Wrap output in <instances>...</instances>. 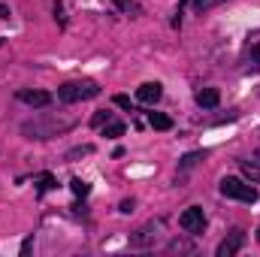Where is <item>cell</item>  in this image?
Segmentation results:
<instances>
[{
  "instance_id": "6da1fadb",
  "label": "cell",
  "mask_w": 260,
  "mask_h": 257,
  "mask_svg": "<svg viewBox=\"0 0 260 257\" xmlns=\"http://www.w3.org/2000/svg\"><path fill=\"white\" fill-rule=\"evenodd\" d=\"M100 94V85L91 79H76V82H64L58 88V100L61 103H79V100H91Z\"/></svg>"
},
{
  "instance_id": "7a4b0ae2",
  "label": "cell",
  "mask_w": 260,
  "mask_h": 257,
  "mask_svg": "<svg viewBox=\"0 0 260 257\" xmlns=\"http://www.w3.org/2000/svg\"><path fill=\"white\" fill-rule=\"evenodd\" d=\"M221 194L230 197V200H239V203H257V188L242 182V179H236V176L221 179Z\"/></svg>"
},
{
  "instance_id": "3957f363",
  "label": "cell",
  "mask_w": 260,
  "mask_h": 257,
  "mask_svg": "<svg viewBox=\"0 0 260 257\" xmlns=\"http://www.w3.org/2000/svg\"><path fill=\"white\" fill-rule=\"evenodd\" d=\"M179 224H182V230H188V233H203V227H206V212H203L200 206H188V209L179 215Z\"/></svg>"
},
{
  "instance_id": "277c9868",
  "label": "cell",
  "mask_w": 260,
  "mask_h": 257,
  "mask_svg": "<svg viewBox=\"0 0 260 257\" xmlns=\"http://www.w3.org/2000/svg\"><path fill=\"white\" fill-rule=\"evenodd\" d=\"M242 245H245V233H242V230H233V233L218 245V251H215V254H218V257H233V254H239V248H242Z\"/></svg>"
},
{
  "instance_id": "5b68a950",
  "label": "cell",
  "mask_w": 260,
  "mask_h": 257,
  "mask_svg": "<svg viewBox=\"0 0 260 257\" xmlns=\"http://www.w3.org/2000/svg\"><path fill=\"white\" fill-rule=\"evenodd\" d=\"M160 94H164L160 82H145V85H139V88H136V100H139V103H145V106H154V103L160 100Z\"/></svg>"
},
{
  "instance_id": "8992f818",
  "label": "cell",
  "mask_w": 260,
  "mask_h": 257,
  "mask_svg": "<svg viewBox=\"0 0 260 257\" xmlns=\"http://www.w3.org/2000/svg\"><path fill=\"white\" fill-rule=\"evenodd\" d=\"M15 97H18L21 103H27V106H37V109H43V106L52 103V94H46V91H27V88H24V91H18Z\"/></svg>"
},
{
  "instance_id": "52a82bcc",
  "label": "cell",
  "mask_w": 260,
  "mask_h": 257,
  "mask_svg": "<svg viewBox=\"0 0 260 257\" xmlns=\"http://www.w3.org/2000/svg\"><path fill=\"white\" fill-rule=\"evenodd\" d=\"M218 103H221L218 88H203V91H197V106H203V109H215Z\"/></svg>"
},
{
  "instance_id": "ba28073f",
  "label": "cell",
  "mask_w": 260,
  "mask_h": 257,
  "mask_svg": "<svg viewBox=\"0 0 260 257\" xmlns=\"http://www.w3.org/2000/svg\"><path fill=\"white\" fill-rule=\"evenodd\" d=\"M148 124H151L154 130H170L173 127V118L164 115V112H148Z\"/></svg>"
},
{
  "instance_id": "9c48e42d",
  "label": "cell",
  "mask_w": 260,
  "mask_h": 257,
  "mask_svg": "<svg viewBox=\"0 0 260 257\" xmlns=\"http://www.w3.org/2000/svg\"><path fill=\"white\" fill-rule=\"evenodd\" d=\"M103 136H109V139H118V136H124V124L109 118V121L103 124Z\"/></svg>"
},
{
  "instance_id": "30bf717a",
  "label": "cell",
  "mask_w": 260,
  "mask_h": 257,
  "mask_svg": "<svg viewBox=\"0 0 260 257\" xmlns=\"http://www.w3.org/2000/svg\"><path fill=\"white\" fill-rule=\"evenodd\" d=\"M242 173L251 179V185H260V164H251V160H245V164H242Z\"/></svg>"
},
{
  "instance_id": "8fae6325",
  "label": "cell",
  "mask_w": 260,
  "mask_h": 257,
  "mask_svg": "<svg viewBox=\"0 0 260 257\" xmlns=\"http://www.w3.org/2000/svg\"><path fill=\"white\" fill-rule=\"evenodd\" d=\"M34 185H37V191L43 194V191H49V188H55V179H52L49 173H40V176L34 179Z\"/></svg>"
},
{
  "instance_id": "7c38bea8",
  "label": "cell",
  "mask_w": 260,
  "mask_h": 257,
  "mask_svg": "<svg viewBox=\"0 0 260 257\" xmlns=\"http://www.w3.org/2000/svg\"><path fill=\"white\" fill-rule=\"evenodd\" d=\"M70 188H73L76 197H88V194H91V185H88V182H82V179H73V182H70Z\"/></svg>"
},
{
  "instance_id": "4fadbf2b",
  "label": "cell",
  "mask_w": 260,
  "mask_h": 257,
  "mask_svg": "<svg viewBox=\"0 0 260 257\" xmlns=\"http://www.w3.org/2000/svg\"><path fill=\"white\" fill-rule=\"evenodd\" d=\"M218 3H224V0H194V6L200 12H206V9H212V6H218Z\"/></svg>"
},
{
  "instance_id": "5bb4252c",
  "label": "cell",
  "mask_w": 260,
  "mask_h": 257,
  "mask_svg": "<svg viewBox=\"0 0 260 257\" xmlns=\"http://www.w3.org/2000/svg\"><path fill=\"white\" fill-rule=\"evenodd\" d=\"M106 121H109V112H97L94 115V127H103Z\"/></svg>"
},
{
  "instance_id": "9a60e30c",
  "label": "cell",
  "mask_w": 260,
  "mask_h": 257,
  "mask_svg": "<svg viewBox=\"0 0 260 257\" xmlns=\"http://www.w3.org/2000/svg\"><path fill=\"white\" fill-rule=\"evenodd\" d=\"M115 106H121V109H130V97L118 94V97H115Z\"/></svg>"
},
{
  "instance_id": "2e32d148",
  "label": "cell",
  "mask_w": 260,
  "mask_h": 257,
  "mask_svg": "<svg viewBox=\"0 0 260 257\" xmlns=\"http://www.w3.org/2000/svg\"><path fill=\"white\" fill-rule=\"evenodd\" d=\"M197 160H200V154H188V157H185V160H182V167H185V170H188V167H194Z\"/></svg>"
},
{
  "instance_id": "e0dca14e",
  "label": "cell",
  "mask_w": 260,
  "mask_h": 257,
  "mask_svg": "<svg viewBox=\"0 0 260 257\" xmlns=\"http://www.w3.org/2000/svg\"><path fill=\"white\" fill-rule=\"evenodd\" d=\"M251 61H254V64L260 67V43L254 46V49H251Z\"/></svg>"
},
{
  "instance_id": "ac0fdd59",
  "label": "cell",
  "mask_w": 260,
  "mask_h": 257,
  "mask_svg": "<svg viewBox=\"0 0 260 257\" xmlns=\"http://www.w3.org/2000/svg\"><path fill=\"white\" fill-rule=\"evenodd\" d=\"M121 212H133V200H124L121 203Z\"/></svg>"
},
{
  "instance_id": "d6986e66",
  "label": "cell",
  "mask_w": 260,
  "mask_h": 257,
  "mask_svg": "<svg viewBox=\"0 0 260 257\" xmlns=\"http://www.w3.org/2000/svg\"><path fill=\"white\" fill-rule=\"evenodd\" d=\"M254 157H257V160H260V148H257V151H254Z\"/></svg>"
},
{
  "instance_id": "ffe728a7",
  "label": "cell",
  "mask_w": 260,
  "mask_h": 257,
  "mask_svg": "<svg viewBox=\"0 0 260 257\" xmlns=\"http://www.w3.org/2000/svg\"><path fill=\"white\" fill-rule=\"evenodd\" d=\"M257 242H260V230H257Z\"/></svg>"
}]
</instances>
